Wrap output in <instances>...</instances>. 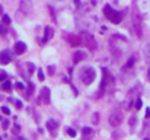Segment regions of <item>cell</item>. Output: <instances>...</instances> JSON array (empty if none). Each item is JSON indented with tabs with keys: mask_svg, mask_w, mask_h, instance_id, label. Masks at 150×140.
Segmentation results:
<instances>
[{
	"mask_svg": "<svg viewBox=\"0 0 150 140\" xmlns=\"http://www.w3.org/2000/svg\"><path fill=\"white\" fill-rule=\"evenodd\" d=\"M103 15L112 22V23H120L122 21V13L121 12H117V10H112L109 4H105L103 6Z\"/></svg>",
	"mask_w": 150,
	"mask_h": 140,
	"instance_id": "cell-1",
	"label": "cell"
},
{
	"mask_svg": "<svg viewBox=\"0 0 150 140\" xmlns=\"http://www.w3.org/2000/svg\"><path fill=\"white\" fill-rule=\"evenodd\" d=\"M95 77H96L95 69H92V67H85V69H82V72H80V79H82V82H83L85 85H91V83L95 80Z\"/></svg>",
	"mask_w": 150,
	"mask_h": 140,
	"instance_id": "cell-2",
	"label": "cell"
},
{
	"mask_svg": "<svg viewBox=\"0 0 150 140\" xmlns=\"http://www.w3.org/2000/svg\"><path fill=\"white\" fill-rule=\"evenodd\" d=\"M80 38H82V44L86 47L89 51H93L96 50V41H95V37L89 32H82L80 34Z\"/></svg>",
	"mask_w": 150,
	"mask_h": 140,
	"instance_id": "cell-3",
	"label": "cell"
},
{
	"mask_svg": "<svg viewBox=\"0 0 150 140\" xmlns=\"http://www.w3.org/2000/svg\"><path fill=\"white\" fill-rule=\"evenodd\" d=\"M102 73H103V79H102V83H100V88H99V96L103 93L105 86H106L108 83H112V82H114V77L109 75V72H108L106 69H102Z\"/></svg>",
	"mask_w": 150,
	"mask_h": 140,
	"instance_id": "cell-4",
	"label": "cell"
},
{
	"mask_svg": "<svg viewBox=\"0 0 150 140\" xmlns=\"http://www.w3.org/2000/svg\"><path fill=\"white\" fill-rule=\"evenodd\" d=\"M21 12L26 16L32 15V3L31 0H21Z\"/></svg>",
	"mask_w": 150,
	"mask_h": 140,
	"instance_id": "cell-5",
	"label": "cell"
},
{
	"mask_svg": "<svg viewBox=\"0 0 150 140\" xmlns=\"http://www.w3.org/2000/svg\"><path fill=\"white\" fill-rule=\"evenodd\" d=\"M108 121H109V124H111L112 127H118V126L122 123V115H121V112H114V114H111V117L108 118Z\"/></svg>",
	"mask_w": 150,
	"mask_h": 140,
	"instance_id": "cell-6",
	"label": "cell"
},
{
	"mask_svg": "<svg viewBox=\"0 0 150 140\" xmlns=\"http://www.w3.org/2000/svg\"><path fill=\"white\" fill-rule=\"evenodd\" d=\"M38 102H42V104H48V102H50V89H48L47 86H44V88L41 89Z\"/></svg>",
	"mask_w": 150,
	"mask_h": 140,
	"instance_id": "cell-7",
	"label": "cell"
},
{
	"mask_svg": "<svg viewBox=\"0 0 150 140\" xmlns=\"http://www.w3.org/2000/svg\"><path fill=\"white\" fill-rule=\"evenodd\" d=\"M66 40H67V43L71 47H79L82 44V38L79 35H67Z\"/></svg>",
	"mask_w": 150,
	"mask_h": 140,
	"instance_id": "cell-8",
	"label": "cell"
},
{
	"mask_svg": "<svg viewBox=\"0 0 150 140\" xmlns=\"http://www.w3.org/2000/svg\"><path fill=\"white\" fill-rule=\"evenodd\" d=\"M13 50H15V53H16L18 55H22V54L26 51V44H25V43H22V41H19V43H16V44H15Z\"/></svg>",
	"mask_w": 150,
	"mask_h": 140,
	"instance_id": "cell-9",
	"label": "cell"
},
{
	"mask_svg": "<svg viewBox=\"0 0 150 140\" xmlns=\"http://www.w3.org/2000/svg\"><path fill=\"white\" fill-rule=\"evenodd\" d=\"M134 29H136V35L139 38H142V22H140V18L137 15L134 16Z\"/></svg>",
	"mask_w": 150,
	"mask_h": 140,
	"instance_id": "cell-10",
	"label": "cell"
},
{
	"mask_svg": "<svg viewBox=\"0 0 150 140\" xmlns=\"http://www.w3.org/2000/svg\"><path fill=\"white\" fill-rule=\"evenodd\" d=\"M12 57H10V53L9 51H1L0 53V64H7L10 63Z\"/></svg>",
	"mask_w": 150,
	"mask_h": 140,
	"instance_id": "cell-11",
	"label": "cell"
},
{
	"mask_svg": "<svg viewBox=\"0 0 150 140\" xmlns=\"http://www.w3.org/2000/svg\"><path fill=\"white\" fill-rule=\"evenodd\" d=\"M47 129L50 130V131L52 133V134H54V133H55V130L58 129V123H57L55 120H52V118H50V120L47 121Z\"/></svg>",
	"mask_w": 150,
	"mask_h": 140,
	"instance_id": "cell-12",
	"label": "cell"
},
{
	"mask_svg": "<svg viewBox=\"0 0 150 140\" xmlns=\"http://www.w3.org/2000/svg\"><path fill=\"white\" fill-rule=\"evenodd\" d=\"M52 35H54V29H52L51 26H45V29H44V43L51 40Z\"/></svg>",
	"mask_w": 150,
	"mask_h": 140,
	"instance_id": "cell-13",
	"label": "cell"
},
{
	"mask_svg": "<svg viewBox=\"0 0 150 140\" xmlns=\"http://www.w3.org/2000/svg\"><path fill=\"white\" fill-rule=\"evenodd\" d=\"M83 58H85V53H83V51H76V53L73 54V61H74L76 64L80 63Z\"/></svg>",
	"mask_w": 150,
	"mask_h": 140,
	"instance_id": "cell-14",
	"label": "cell"
},
{
	"mask_svg": "<svg viewBox=\"0 0 150 140\" xmlns=\"http://www.w3.org/2000/svg\"><path fill=\"white\" fill-rule=\"evenodd\" d=\"M80 4H83L85 9H91L96 4V0H80Z\"/></svg>",
	"mask_w": 150,
	"mask_h": 140,
	"instance_id": "cell-15",
	"label": "cell"
},
{
	"mask_svg": "<svg viewBox=\"0 0 150 140\" xmlns=\"http://www.w3.org/2000/svg\"><path fill=\"white\" fill-rule=\"evenodd\" d=\"M1 89H3V91H6V92H9V91L12 89V83H10V82H7V80H4V82L1 83Z\"/></svg>",
	"mask_w": 150,
	"mask_h": 140,
	"instance_id": "cell-16",
	"label": "cell"
},
{
	"mask_svg": "<svg viewBox=\"0 0 150 140\" xmlns=\"http://www.w3.org/2000/svg\"><path fill=\"white\" fill-rule=\"evenodd\" d=\"M134 61H136V55H133L128 61H127V64H125V67H124V70H127V69H131L133 67V64H134Z\"/></svg>",
	"mask_w": 150,
	"mask_h": 140,
	"instance_id": "cell-17",
	"label": "cell"
},
{
	"mask_svg": "<svg viewBox=\"0 0 150 140\" xmlns=\"http://www.w3.org/2000/svg\"><path fill=\"white\" fill-rule=\"evenodd\" d=\"M144 57H146V60L150 63V44H147L146 48H144Z\"/></svg>",
	"mask_w": 150,
	"mask_h": 140,
	"instance_id": "cell-18",
	"label": "cell"
},
{
	"mask_svg": "<svg viewBox=\"0 0 150 140\" xmlns=\"http://www.w3.org/2000/svg\"><path fill=\"white\" fill-rule=\"evenodd\" d=\"M82 133H83V136H91V134L93 133V130H92L91 127H85V129L82 130Z\"/></svg>",
	"mask_w": 150,
	"mask_h": 140,
	"instance_id": "cell-19",
	"label": "cell"
},
{
	"mask_svg": "<svg viewBox=\"0 0 150 140\" xmlns=\"http://www.w3.org/2000/svg\"><path fill=\"white\" fill-rule=\"evenodd\" d=\"M7 34V25L0 23V35H6Z\"/></svg>",
	"mask_w": 150,
	"mask_h": 140,
	"instance_id": "cell-20",
	"label": "cell"
},
{
	"mask_svg": "<svg viewBox=\"0 0 150 140\" xmlns=\"http://www.w3.org/2000/svg\"><path fill=\"white\" fill-rule=\"evenodd\" d=\"M1 21H3L4 25H10V18H9L7 15H3V16H1Z\"/></svg>",
	"mask_w": 150,
	"mask_h": 140,
	"instance_id": "cell-21",
	"label": "cell"
},
{
	"mask_svg": "<svg viewBox=\"0 0 150 140\" xmlns=\"http://www.w3.org/2000/svg\"><path fill=\"white\" fill-rule=\"evenodd\" d=\"M26 64H28V69H29V70H28V72H29V75H32V73L35 72V66H34L32 63H26Z\"/></svg>",
	"mask_w": 150,
	"mask_h": 140,
	"instance_id": "cell-22",
	"label": "cell"
},
{
	"mask_svg": "<svg viewBox=\"0 0 150 140\" xmlns=\"http://www.w3.org/2000/svg\"><path fill=\"white\" fill-rule=\"evenodd\" d=\"M142 105H143L142 99H140V98H137V101H136V105H134V107H136V109H140V108H142Z\"/></svg>",
	"mask_w": 150,
	"mask_h": 140,
	"instance_id": "cell-23",
	"label": "cell"
},
{
	"mask_svg": "<svg viewBox=\"0 0 150 140\" xmlns=\"http://www.w3.org/2000/svg\"><path fill=\"white\" fill-rule=\"evenodd\" d=\"M92 121H93L95 124H98V123H99V114H98V112H95V114H93V117H92Z\"/></svg>",
	"mask_w": 150,
	"mask_h": 140,
	"instance_id": "cell-24",
	"label": "cell"
},
{
	"mask_svg": "<svg viewBox=\"0 0 150 140\" xmlns=\"http://www.w3.org/2000/svg\"><path fill=\"white\" fill-rule=\"evenodd\" d=\"M1 112H3L4 115H10V109H9L7 107H1Z\"/></svg>",
	"mask_w": 150,
	"mask_h": 140,
	"instance_id": "cell-25",
	"label": "cell"
},
{
	"mask_svg": "<svg viewBox=\"0 0 150 140\" xmlns=\"http://www.w3.org/2000/svg\"><path fill=\"white\" fill-rule=\"evenodd\" d=\"M67 134L71 136V137H74V136H76V131H74L73 129H69V130H67Z\"/></svg>",
	"mask_w": 150,
	"mask_h": 140,
	"instance_id": "cell-26",
	"label": "cell"
},
{
	"mask_svg": "<svg viewBox=\"0 0 150 140\" xmlns=\"http://www.w3.org/2000/svg\"><path fill=\"white\" fill-rule=\"evenodd\" d=\"M6 77H7V75H6L4 72H1V73H0V82H4Z\"/></svg>",
	"mask_w": 150,
	"mask_h": 140,
	"instance_id": "cell-27",
	"label": "cell"
},
{
	"mask_svg": "<svg viewBox=\"0 0 150 140\" xmlns=\"http://www.w3.org/2000/svg\"><path fill=\"white\" fill-rule=\"evenodd\" d=\"M38 77H40V80H41V82L44 80V73H42V70H38Z\"/></svg>",
	"mask_w": 150,
	"mask_h": 140,
	"instance_id": "cell-28",
	"label": "cell"
},
{
	"mask_svg": "<svg viewBox=\"0 0 150 140\" xmlns=\"http://www.w3.org/2000/svg\"><path fill=\"white\" fill-rule=\"evenodd\" d=\"M1 124H3V127H4V129H7V127H9V123H7V120H3V121H1Z\"/></svg>",
	"mask_w": 150,
	"mask_h": 140,
	"instance_id": "cell-29",
	"label": "cell"
},
{
	"mask_svg": "<svg viewBox=\"0 0 150 140\" xmlns=\"http://www.w3.org/2000/svg\"><path fill=\"white\" fill-rule=\"evenodd\" d=\"M48 73H50L51 76L54 75V66H50V67H48Z\"/></svg>",
	"mask_w": 150,
	"mask_h": 140,
	"instance_id": "cell-30",
	"label": "cell"
},
{
	"mask_svg": "<svg viewBox=\"0 0 150 140\" xmlns=\"http://www.w3.org/2000/svg\"><path fill=\"white\" fill-rule=\"evenodd\" d=\"M15 86H16V89H23V88H25V86H23L22 83H16Z\"/></svg>",
	"mask_w": 150,
	"mask_h": 140,
	"instance_id": "cell-31",
	"label": "cell"
},
{
	"mask_svg": "<svg viewBox=\"0 0 150 140\" xmlns=\"http://www.w3.org/2000/svg\"><path fill=\"white\" fill-rule=\"evenodd\" d=\"M15 104H16V108H22V102L21 101H16Z\"/></svg>",
	"mask_w": 150,
	"mask_h": 140,
	"instance_id": "cell-32",
	"label": "cell"
},
{
	"mask_svg": "<svg viewBox=\"0 0 150 140\" xmlns=\"http://www.w3.org/2000/svg\"><path fill=\"white\" fill-rule=\"evenodd\" d=\"M134 123H136V117H131V120H130V124H131V126H134Z\"/></svg>",
	"mask_w": 150,
	"mask_h": 140,
	"instance_id": "cell-33",
	"label": "cell"
},
{
	"mask_svg": "<svg viewBox=\"0 0 150 140\" xmlns=\"http://www.w3.org/2000/svg\"><path fill=\"white\" fill-rule=\"evenodd\" d=\"M146 118H150V109L149 108L146 109Z\"/></svg>",
	"mask_w": 150,
	"mask_h": 140,
	"instance_id": "cell-34",
	"label": "cell"
},
{
	"mask_svg": "<svg viewBox=\"0 0 150 140\" xmlns=\"http://www.w3.org/2000/svg\"><path fill=\"white\" fill-rule=\"evenodd\" d=\"M74 3H76V6H80V0H74Z\"/></svg>",
	"mask_w": 150,
	"mask_h": 140,
	"instance_id": "cell-35",
	"label": "cell"
},
{
	"mask_svg": "<svg viewBox=\"0 0 150 140\" xmlns=\"http://www.w3.org/2000/svg\"><path fill=\"white\" fill-rule=\"evenodd\" d=\"M1 12H3V7H1V6H0V15H1Z\"/></svg>",
	"mask_w": 150,
	"mask_h": 140,
	"instance_id": "cell-36",
	"label": "cell"
},
{
	"mask_svg": "<svg viewBox=\"0 0 150 140\" xmlns=\"http://www.w3.org/2000/svg\"><path fill=\"white\" fill-rule=\"evenodd\" d=\"M147 76H149V79H150V69H149V73H147Z\"/></svg>",
	"mask_w": 150,
	"mask_h": 140,
	"instance_id": "cell-37",
	"label": "cell"
}]
</instances>
